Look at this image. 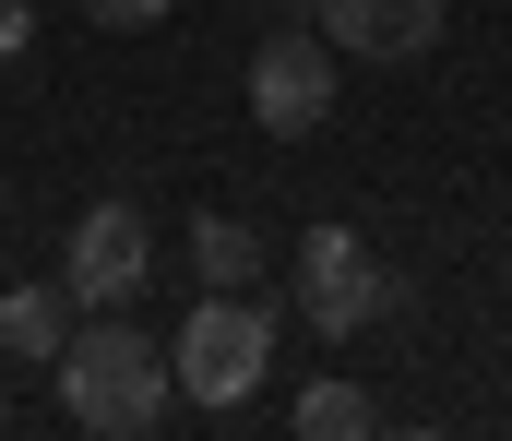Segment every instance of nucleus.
<instances>
[{
	"label": "nucleus",
	"instance_id": "obj_1",
	"mask_svg": "<svg viewBox=\"0 0 512 441\" xmlns=\"http://www.w3.org/2000/svg\"><path fill=\"white\" fill-rule=\"evenodd\" d=\"M167 346L155 334H131L120 310H96L72 346H60V406H72V430H108V441H143L167 418Z\"/></svg>",
	"mask_w": 512,
	"mask_h": 441
},
{
	"label": "nucleus",
	"instance_id": "obj_2",
	"mask_svg": "<svg viewBox=\"0 0 512 441\" xmlns=\"http://www.w3.org/2000/svg\"><path fill=\"white\" fill-rule=\"evenodd\" d=\"M262 358H274V310H262L251 287H215L179 322V346H167V370L191 382V406H239L262 382Z\"/></svg>",
	"mask_w": 512,
	"mask_h": 441
},
{
	"label": "nucleus",
	"instance_id": "obj_3",
	"mask_svg": "<svg viewBox=\"0 0 512 441\" xmlns=\"http://www.w3.org/2000/svg\"><path fill=\"white\" fill-rule=\"evenodd\" d=\"M286 287H298V310H310V334H322V346H346V334H370V322H382L393 275L370 263V239H358V227H298Z\"/></svg>",
	"mask_w": 512,
	"mask_h": 441
},
{
	"label": "nucleus",
	"instance_id": "obj_4",
	"mask_svg": "<svg viewBox=\"0 0 512 441\" xmlns=\"http://www.w3.org/2000/svg\"><path fill=\"white\" fill-rule=\"evenodd\" d=\"M334 60H346V48H334L322 24H298V12L262 36V60H251V120L274 132V144H298V132L334 120Z\"/></svg>",
	"mask_w": 512,
	"mask_h": 441
},
{
	"label": "nucleus",
	"instance_id": "obj_5",
	"mask_svg": "<svg viewBox=\"0 0 512 441\" xmlns=\"http://www.w3.org/2000/svg\"><path fill=\"white\" fill-rule=\"evenodd\" d=\"M155 275V227L131 215V203H84V227H72V251H60V287L84 298V310H120L131 287Z\"/></svg>",
	"mask_w": 512,
	"mask_h": 441
},
{
	"label": "nucleus",
	"instance_id": "obj_6",
	"mask_svg": "<svg viewBox=\"0 0 512 441\" xmlns=\"http://www.w3.org/2000/svg\"><path fill=\"white\" fill-rule=\"evenodd\" d=\"M322 36H334L346 60L405 72V60H429V48H441V0H322Z\"/></svg>",
	"mask_w": 512,
	"mask_h": 441
},
{
	"label": "nucleus",
	"instance_id": "obj_7",
	"mask_svg": "<svg viewBox=\"0 0 512 441\" xmlns=\"http://www.w3.org/2000/svg\"><path fill=\"white\" fill-rule=\"evenodd\" d=\"M72 310H84L72 287H12V298H0V346L60 370V346H72Z\"/></svg>",
	"mask_w": 512,
	"mask_h": 441
},
{
	"label": "nucleus",
	"instance_id": "obj_8",
	"mask_svg": "<svg viewBox=\"0 0 512 441\" xmlns=\"http://www.w3.org/2000/svg\"><path fill=\"white\" fill-rule=\"evenodd\" d=\"M286 430H298V441H370V430H382V406H370L358 382H310V394L286 406Z\"/></svg>",
	"mask_w": 512,
	"mask_h": 441
},
{
	"label": "nucleus",
	"instance_id": "obj_9",
	"mask_svg": "<svg viewBox=\"0 0 512 441\" xmlns=\"http://www.w3.org/2000/svg\"><path fill=\"white\" fill-rule=\"evenodd\" d=\"M191 275H203V287H251V275H262V239L239 227V215H191Z\"/></svg>",
	"mask_w": 512,
	"mask_h": 441
},
{
	"label": "nucleus",
	"instance_id": "obj_10",
	"mask_svg": "<svg viewBox=\"0 0 512 441\" xmlns=\"http://www.w3.org/2000/svg\"><path fill=\"white\" fill-rule=\"evenodd\" d=\"M84 12H96V24H120V36H131V24H155L167 0H84Z\"/></svg>",
	"mask_w": 512,
	"mask_h": 441
},
{
	"label": "nucleus",
	"instance_id": "obj_11",
	"mask_svg": "<svg viewBox=\"0 0 512 441\" xmlns=\"http://www.w3.org/2000/svg\"><path fill=\"white\" fill-rule=\"evenodd\" d=\"M24 36H36V12H24V0H0V60H24Z\"/></svg>",
	"mask_w": 512,
	"mask_h": 441
}]
</instances>
